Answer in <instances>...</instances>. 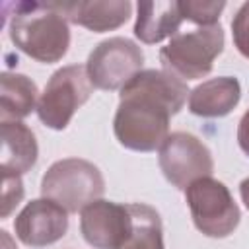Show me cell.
Segmentation results:
<instances>
[{"mask_svg":"<svg viewBox=\"0 0 249 249\" xmlns=\"http://www.w3.org/2000/svg\"><path fill=\"white\" fill-rule=\"evenodd\" d=\"M231 31H233V43L237 51L249 58V2H245L233 16Z\"/></svg>","mask_w":249,"mask_h":249,"instance_id":"cell-19","label":"cell"},{"mask_svg":"<svg viewBox=\"0 0 249 249\" xmlns=\"http://www.w3.org/2000/svg\"><path fill=\"white\" fill-rule=\"evenodd\" d=\"M241 97L239 82L231 76H220L202 82L189 93V109L198 117H224Z\"/></svg>","mask_w":249,"mask_h":249,"instance_id":"cell-12","label":"cell"},{"mask_svg":"<svg viewBox=\"0 0 249 249\" xmlns=\"http://www.w3.org/2000/svg\"><path fill=\"white\" fill-rule=\"evenodd\" d=\"M160 167L177 189H187L202 177H210L214 161L210 150L189 132H171L160 146Z\"/></svg>","mask_w":249,"mask_h":249,"instance_id":"cell-8","label":"cell"},{"mask_svg":"<svg viewBox=\"0 0 249 249\" xmlns=\"http://www.w3.org/2000/svg\"><path fill=\"white\" fill-rule=\"evenodd\" d=\"M37 101V86L23 74L4 72L0 76V119L19 121L31 113Z\"/></svg>","mask_w":249,"mask_h":249,"instance_id":"cell-15","label":"cell"},{"mask_svg":"<svg viewBox=\"0 0 249 249\" xmlns=\"http://www.w3.org/2000/svg\"><path fill=\"white\" fill-rule=\"evenodd\" d=\"M185 198L195 226L208 237H226L239 224V208L228 187L212 177H202L185 189Z\"/></svg>","mask_w":249,"mask_h":249,"instance_id":"cell-6","label":"cell"},{"mask_svg":"<svg viewBox=\"0 0 249 249\" xmlns=\"http://www.w3.org/2000/svg\"><path fill=\"white\" fill-rule=\"evenodd\" d=\"M142 49L124 37H111L101 41L88 56V76L93 88L123 89L142 68Z\"/></svg>","mask_w":249,"mask_h":249,"instance_id":"cell-7","label":"cell"},{"mask_svg":"<svg viewBox=\"0 0 249 249\" xmlns=\"http://www.w3.org/2000/svg\"><path fill=\"white\" fill-rule=\"evenodd\" d=\"M237 142H239V148L249 156V109L245 111V115L239 121V126H237Z\"/></svg>","mask_w":249,"mask_h":249,"instance_id":"cell-20","label":"cell"},{"mask_svg":"<svg viewBox=\"0 0 249 249\" xmlns=\"http://www.w3.org/2000/svg\"><path fill=\"white\" fill-rule=\"evenodd\" d=\"M58 12L78 25H84L91 31H109L123 25L132 10L128 0L117 2H54Z\"/></svg>","mask_w":249,"mask_h":249,"instance_id":"cell-11","label":"cell"},{"mask_svg":"<svg viewBox=\"0 0 249 249\" xmlns=\"http://www.w3.org/2000/svg\"><path fill=\"white\" fill-rule=\"evenodd\" d=\"M23 198V183L19 175H2V218H6Z\"/></svg>","mask_w":249,"mask_h":249,"instance_id":"cell-18","label":"cell"},{"mask_svg":"<svg viewBox=\"0 0 249 249\" xmlns=\"http://www.w3.org/2000/svg\"><path fill=\"white\" fill-rule=\"evenodd\" d=\"M239 195H241V200L245 202V206L249 208V177L241 181V185H239Z\"/></svg>","mask_w":249,"mask_h":249,"instance_id":"cell-21","label":"cell"},{"mask_svg":"<svg viewBox=\"0 0 249 249\" xmlns=\"http://www.w3.org/2000/svg\"><path fill=\"white\" fill-rule=\"evenodd\" d=\"M132 228L119 249H163V231L160 214L142 202L128 204Z\"/></svg>","mask_w":249,"mask_h":249,"instance_id":"cell-16","label":"cell"},{"mask_svg":"<svg viewBox=\"0 0 249 249\" xmlns=\"http://www.w3.org/2000/svg\"><path fill=\"white\" fill-rule=\"evenodd\" d=\"M16 235L31 247H43L58 241L68 230V212L49 198H37L25 204L18 214Z\"/></svg>","mask_w":249,"mask_h":249,"instance_id":"cell-10","label":"cell"},{"mask_svg":"<svg viewBox=\"0 0 249 249\" xmlns=\"http://www.w3.org/2000/svg\"><path fill=\"white\" fill-rule=\"evenodd\" d=\"M191 93L183 80L165 70L138 72L123 89L113 121L117 140L136 152H152L169 136V117Z\"/></svg>","mask_w":249,"mask_h":249,"instance_id":"cell-1","label":"cell"},{"mask_svg":"<svg viewBox=\"0 0 249 249\" xmlns=\"http://www.w3.org/2000/svg\"><path fill=\"white\" fill-rule=\"evenodd\" d=\"M181 14L185 19L200 23L204 27L216 25V19L220 18L222 10L226 8L224 2H179Z\"/></svg>","mask_w":249,"mask_h":249,"instance_id":"cell-17","label":"cell"},{"mask_svg":"<svg viewBox=\"0 0 249 249\" xmlns=\"http://www.w3.org/2000/svg\"><path fill=\"white\" fill-rule=\"evenodd\" d=\"M224 49V31L220 25L200 27L189 33H177L161 47L160 60L165 72L179 80H196L212 70L214 58Z\"/></svg>","mask_w":249,"mask_h":249,"instance_id":"cell-4","label":"cell"},{"mask_svg":"<svg viewBox=\"0 0 249 249\" xmlns=\"http://www.w3.org/2000/svg\"><path fill=\"white\" fill-rule=\"evenodd\" d=\"M10 18V39L39 62L60 60L70 45L68 19L54 2H16Z\"/></svg>","mask_w":249,"mask_h":249,"instance_id":"cell-2","label":"cell"},{"mask_svg":"<svg viewBox=\"0 0 249 249\" xmlns=\"http://www.w3.org/2000/svg\"><path fill=\"white\" fill-rule=\"evenodd\" d=\"M183 19L179 2H140L134 35L142 43H160L165 37H175Z\"/></svg>","mask_w":249,"mask_h":249,"instance_id":"cell-13","label":"cell"},{"mask_svg":"<svg viewBox=\"0 0 249 249\" xmlns=\"http://www.w3.org/2000/svg\"><path fill=\"white\" fill-rule=\"evenodd\" d=\"M132 228L128 204L95 200L82 210L80 230L84 239L95 249H119Z\"/></svg>","mask_w":249,"mask_h":249,"instance_id":"cell-9","label":"cell"},{"mask_svg":"<svg viewBox=\"0 0 249 249\" xmlns=\"http://www.w3.org/2000/svg\"><path fill=\"white\" fill-rule=\"evenodd\" d=\"M103 191L105 181L101 171L82 158L54 161L41 181L43 196L54 200L66 212H82L88 204L99 200Z\"/></svg>","mask_w":249,"mask_h":249,"instance_id":"cell-3","label":"cell"},{"mask_svg":"<svg viewBox=\"0 0 249 249\" xmlns=\"http://www.w3.org/2000/svg\"><path fill=\"white\" fill-rule=\"evenodd\" d=\"M2 175H21L37 161V142L33 132L19 121L2 123Z\"/></svg>","mask_w":249,"mask_h":249,"instance_id":"cell-14","label":"cell"},{"mask_svg":"<svg viewBox=\"0 0 249 249\" xmlns=\"http://www.w3.org/2000/svg\"><path fill=\"white\" fill-rule=\"evenodd\" d=\"M91 82L86 66L70 64L56 70L37 103V115L43 124L54 130L66 128L74 113L89 99Z\"/></svg>","mask_w":249,"mask_h":249,"instance_id":"cell-5","label":"cell"}]
</instances>
